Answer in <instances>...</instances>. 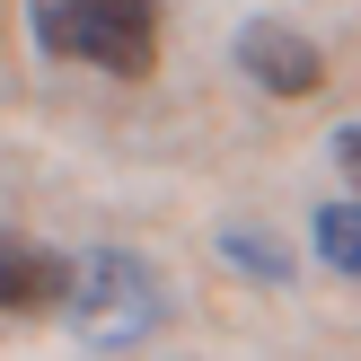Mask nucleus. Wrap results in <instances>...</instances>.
Returning <instances> with one entry per match:
<instances>
[{"label":"nucleus","instance_id":"nucleus-7","mask_svg":"<svg viewBox=\"0 0 361 361\" xmlns=\"http://www.w3.org/2000/svg\"><path fill=\"white\" fill-rule=\"evenodd\" d=\"M335 159H344V176L361 185V123H344V133H335ZM353 203H361V194H353Z\"/></svg>","mask_w":361,"mask_h":361},{"label":"nucleus","instance_id":"nucleus-3","mask_svg":"<svg viewBox=\"0 0 361 361\" xmlns=\"http://www.w3.org/2000/svg\"><path fill=\"white\" fill-rule=\"evenodd\" d=\"M229 62H238L264 97H317V88H326V53H317L291 18H247L238 44H229Z\"/></svg>","mask_w":361,"mask_h":361},{"label":"nucleus","instance_id":"nucleus-4","mask_svg":"<svg viewBox=\"0 0 361 361\" xmlns=\"http://www.w3.org/2000/svg\"><path fill=\"white\" fill-rule=\"evenodd\" d=\"M62 291H71V256L0 238V317H44L62 309Z\"/></svg>","mask_w":361,"mask_h":361},{"label":"nucleus","instance_id":"nucleus-1","mask_svg":"<svg viewBox=\"0 0 361 361\" xmlns=\"http://www.w3.org/2000/svg\"><path fill=\"white\" fill-rule=\"evenodd\" d=\"M62 317H71V335H80V344L133 353V344H150L159 317H168V282H159L150 256H133V247H97V256H71Z\"/></svg>","mask_w":361,"mask_h":361},{"label":"nucleus","instance_id":"nucleus-6","mask_svg":"<svg viewBox=\"0 0 361 361\" xmlns=\"http://www.w3.org/2000/svg\"><path fill=\"white\" fill-rule=\"evenodd\" d=\"M221 256H229V264H247L256 282H274V291L291 282V256H282V247L264 238V229H238V221H229V229H221Z\"/></svg>","mask_w":361,"mask_h":361},{"label":"nucleus","instance_id":"nucleus-2","mask_svg":"<svg viewBox=\"0 0 361 361\" xmlns=\"http://www.w3.org/2000/svg\"><path fill=\"white\" fill-rule=\"evenodd\" d=\"M27 18L53 62L106 71V80H150L159 62V0H27Z\"/></svg>","mask_w":361,"mask_h":361},{"label":"nucleus","instance_id":"nucleus-5","mask_svg":"<svg viewBox=\"0 0 361 361\" xmlns=\"http://www.w3.org/2000/svg\"><path fill=\"white\" fill-rule=\"evenodd\" d=\"M309 247H317V264H326V274L361 282V203H317Z\"/></svg>","mask_w":361,"mask_h":361}]
</instances>
